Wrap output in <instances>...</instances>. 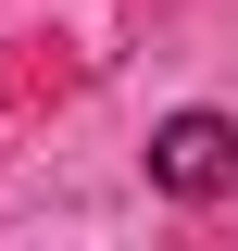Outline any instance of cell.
<instances>
[{
    "mask_svg": "<svg viewBox=\"0 0 238 251\" xmlns=\"http://www.w3.org/2000/svg\"><path fill=\"white\" fill-rule=\"evenodd\" d=\"M150 188L163 201H226L238 188V126L226 113H163L150 126Z\"/></svg>",
    "mask_w": 238,
    "mask_h": 251,
    "instance_id": "cell-1",
    "label": "cell"
}]
</instances>
